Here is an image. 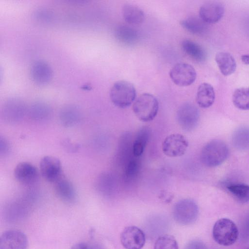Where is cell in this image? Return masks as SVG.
<instances>
[{
    "instance_id": "34",
    "label": "cell",
    "mask_w": 249,
    "mask_h": 249,
    "mask_svg": "<svg viewBox=\"0 0 249 249\" xmlns=\"http://www.w3.org/2000/svg\"><path fill=\"white\" fill-rule=\"evenodd\" d=\"M185 249H208L206 245L199 240H194L189 242Z\"/></svg>"
},
{
    "instance_id": "25",
    "label": "cell",
    "mask_w": 249,
    "mask_h": 249,
    "mask_svg": "<svg viewBox=\"0 0 249 249\" xmlns=\"http://www.w3.org/2000/svg\"><path fill=\"white\" fill-rule=\"evenodd\" d=\"M181 26L190 33L201 35L204 34L207 29L206 23L200 18L197 17H188L180 21Z\"/></svg>"
},
{
    "instance_id": "19",
    "label": "cell",
    "mask_w": 249,
    "mask_h": 249,
    "mask_svg": "<svg viewBox=\"0 0 249 249\" xmlns=\"http://www.w3.org/2000/svg\"><path fill=\"white\" fill-rule=\"evenodd\" d=\"M221 73L224 76L232 74L236 68V63L232 55L226 52L218 53L215 57Z\"/></svg>"
},
{
    "instance_id": "11",
    "label": "cell",
    "mask_w": 249,
    "mask_h": 249,
    "mask_svg": "<svg viewBox=\"0 0 249 249\" xmlns=\"http://www.w3.org/2000/svg\"><path fill=\"white\" fill-rule=\"evenodd\" d=\"M120 241L126 249H142L145 243V236L140 228L134 226H128L121 232Z\"/></svg>"
},
{
    "instance_id": "15",
    "label": "cell",
    "mask_w": 249,
    "mask_h": 249,
    "mask_svg": "<svg viewBox=\"0 0 249 249\" xmlns=\"http://www.w3.org/2000/svg\"><path fill=\"white\" fill-rule=\"evenodd\" d=\"M30 73L32 80L36 84L42 86L47 84L50 81L53 71L46 62L39 60L32 64Z\"/></svg>"
},
{
    "instance_id": "37",
    "label": "cell",
    "mask_w": 249,
    "mask_h": 249,
    "mask_svg": "<svg viewBox=\"0 0 249 249\" xmlns=\"http://www.w3.org/2000/svg\"><path fill=\"white\" fill-rule=\"evenodd\" d=\"M160 198L165 202H169L172 199L173 195L168 192H164L160 194Z\"/></svg>"
},
{
    "instance_id": "2",
    "label": "cell",
    "mask_w": 249,
    "mask_h": 249,
    "mask_svg": "<svg viewBox=\"0 0 249 249\" xmlns=\"http://www.w3.org/2000/svg\"><path fill=\"white\" fill-rule=\"evenodd\" d=\"M239 235L238 228L231 219L223 218L217 220L213 229V236L218 244L229 246L233 244Z\"/></svg>"
},
{
    "instance_id": "9",
    "label": "cell",
    "mask_w": 249,
    "mask_h": 249,
    "mask_svg": "<svg viewBox=\"0 0 249 249\" xmlns=\"http://www.w3.org/2000/svg\"><path fill=\"white\" fill-rule=\"evenodd\" d=\"M188 147L185 137L180 134H172L167 136L162 143L163 153L169 157H178L183 155Z\"/></svg>"
},
{
    "instance_id": "39",
    "label": "cell",
    "mask_w": 249,
    "mask_h": 249,
    "mask_svg": "<svg viewBox=\"0 0 249 249\" xmlns=\"http://www.w3.org/2000/svg\"><path fill=\"white\" fill-rule=\"evenodd\" d=\"M249 249V248H247V249Z\"/></svg>"
},
{
    "instance_id": "38",
    "label": "cell",
    "mask_w": 249,
    "mask_h": 249,
    "mask_svg": "<svg viewBox=\"0 0 249 249\" xmlns=\"http://www.w3.org/2000/svg\"><path fill=\"white\" fill-rule=\"evenodd\" d=\"M241 60L245 64L249 65V54L242 55Z\"/></svg>"
},
{
    "instance_id": "30",
    "label": "cell",
    "mask_w": 249,
    "mask_h": 249,
    "mask_svg": "<svg viewBox=\"0 0 249 249\" xmlns=\"http://www.w3.org/2000/svg\"><path fill=\"white\" fill-rule=\"evenodd\" d=\"M154 249H178L174 236L165 234L159 236L155 243Z\"/></svg>"
},
{
    "instance_id": "20",
    "label": "cell",
    "mask_w": 249,
    "mask_h": 249,
    "mask_svg": "<svg viewBox=\"0 0 249 249\" xmlns=\"http://www.w3.org/2000/svg\"><path fill=\"white\" fill-rule=\"evenodd\" d=\"M29 115L32 120L42 122L48 119L52 114L50 106L46 103L36 102L29 108Z\"/></svg>"
},
{
    "instance_id": "16",
    "label": "cell",
    "mask_w": 249,
    "mask_h": 249,
    "mask_svg": "<svg viewBox=\"0 0 249 249\" xmlns=\"http://www.w3.org/2000/svg\"><path fill=\"white\" fill-rule=\"evenodd\" d=\"M53 183L54 192L60 200L68 204L75 202L77 194L75 188L64 175Z\"/></svg>"
},
{
    "instance_id": "35",
    "label": "cell",
    "mask_w": 249,
    "mask_h": 249,
    "mask_svg": "<svg viewBox=\"0 0 249 249\" xmlns=\"http://www.w3.org/2000/svg\"><path fill=\"white\" fill-rule=\"evenodd\" d=\"M62 146L65 150L71 152H74L75 151H76L79 147L77 144L73 143L68 139H65L62 142Z\"/></svg>"
},
{
    "instance_id": "18",
    "label": "cell",
    "mask_w": 249,
    "mask_h": 249,
    "mask_svg": "<svg viewBox=\"0 0 249 249\" xmlns=\"http://www.w3.org/2000/svg\"><path fill=\"white\" fill-rule=\"evenodd\" d=\"M215 97L214 90L211 84L203 83L199 86L196 96L199 107L204 108L210 107L213 104Z\"/></svg>"
},
{
    "instance_id": "8",
    "label": "cell",
    "mask_w": 249,
    "mask_h": 249,
    "mask_svg": "<svg viewBox=\"0 0 249 249\" xmlns=\"http://www.w3.org/2000/svg\"><path fill=\"white\" fill-rule=\"evenodd\" d=\"M169 75L176 85L180 87H187L193 84L196 77L195 68L187 63H178L170 70Z\"/></svg>"
},
{
    "instance_id": "36",
    "label": "cell",
    "mask_w": 249,
    "mask_h": 249,
    "mask_svg": "<svg viewBox=\"0 0 249 249\" xmlns=\"http://www.w3.org/2000/svg\"><path fill=\"white\" fill-rule=\"evenodd\" d=\"M71 249H94V248L87 243L80 242L73 245Z\"/></svg>"
},
{
    "instance_id": "29",
    "label": "cell",
    "mask_w": 249,
    "mask_h": 249,
    "mask_svg": "<svg viewBox=\"0 0 249 249\" xmlns=\"http://www.w3.org/2000/svg\"><path fill=\"white\" fill-rule=\"evenodd\" d=\"M229 192L241 203L249 201V185L245 184H232L227 187Z\"/></svg>"
},
{
    "instance_id": "22",
    "label": "cell",
    "mask_w": 249,
    "mask_h": 249,
    "mask_svg": "<svg viewBox=\"0 0 249 249\" xmlns=\"http://www.w3.org/2000/svg\"><path fill=\"white\" fill-rule=\"evenodd\" d=\"M122 14L125 21L132 25H137L144 19L143 11L139 7L132 4H126L122 8Z\"/></svg>"
},
{
    "instance_id": "31",
    "label": "cell",
    "mask_w": 249,
    "mask_h": 249,
    "mask_svg": "<svg viewBox=\"0 0 249 249\" xmlns=\"http://www.w3.org/2000/svg\"><path fill=\"white\" fill-rule=\"evenodd\" d=\"M139 169L140 165L137 160L135 159L130 160L125 167V178L128 179H133L137 176Z\"/></svg>"
},
{
    "instance_id": "3",
    "label": "cell",
    "mask_w": 249,
    "mask_h": 249,
    "mask_svg": "<svg viewBox=\"0 0 249 249\" xmlns=\"http://www.w3.org/2000/svg\"><path fill=\"white\" fill-rule=\"evenodd\" d=\"M133 111L141 121H152L157 116L159 110V102L152 94L144 93L141 94L133 105Z\"/></svg>"
},
{
    "instance_id": "21",
    "label": "cell",
    "mask_w": 249,
    "mask_h": 249,
    "mask_svg": "<svg viewBox=\"0 0 249 249\" xmlns=\"http://www.w3.org/2000/svg\"><path fill=\"white\" fill-rule=\"evenodd\" d=\"M151 130L147 126L142 127L137 132L132 145V153L135 158L143 153L149 140Z\"/></svg>"
},
{
    "instance_id": "24",
    "label": "cell",
    "mask_w": 249,
    "mask_h": 249,
    "mask_svg": "<svg viewBox=\"0 0 249 249\" xmlns=\"http://www.w3.org/2000/svg\"><path fill=\"white\" fill-rule=\"evenodd\" d=\"M116 38L121 42L128 45H133L139 39L137 31L132 27L126 25L118 26L115 32Z\"/></svg>"
},
{
    "instance_id": "14",
    "label": "cell",
    "mask_w": 249,
    "mask_h": 249,
    "mask_svg": "<svg viewBox=\"0 0 249 249\" xmlns=\"http://www.w3.org/2000/svg\"><path fill=\"white\" fill-rule=\"evenodd\" d=\"M224 11V6L221 3L217 1L208 2L200 7L199 17L206 23H214L223 17Z\"/></svg>"
},
{
    "instance_id": "32",
    "label": "cell",
    "mask_w": 249,
    "mask_h": 249,
    "mask_svg": "<svg viewBox=\"0 0 249 249\" xmlns=\"http://www.w3.org/2000/svg\"><path fill=\"white\" fill-rule=\"evenodd\" d=\"M241 237L244 241L249 240V214L246 216L241 227Z\"/></svg>"
},
{
    "instance_id": "7",
    "label": "cell",
    "mask_w": 249,
    "mask_h": 249,
    "mask_svg": "<svg viewBox=\"0 0 249 249\" xmlns=\"http://www.w3.org/2000/svg\"><path fill=\"white\" fill-rule=\"evenodd\" d=\"M26 111V105L22 100L18 98H11L7 100L2 105L0 116L6 123H16L22 119Z\"/></svg>"
},
{
    "instance_id": "26",
    "label": "cell",
    "mask_w": 249,
    "mask_h": 249,
    "mask_svg": "<svg viewBox=\"0 0 249 249\" xmlns=\"http://www.w3.org/2000/svg\"><path fill=\"white\" fill-rule=\"evenodd\" d=\"M232 100L235 107L239 109L249 110V88H239L234 91Z\"/></svg>"
},
{
    "instance_id": "28",
    "label": "cell",
    "mask_w": 249,
    "mask_h": 249,
    "mask_svg": "<svg viewBox=\"0 0 249 249\" xmlns=\"http://www.w3.org/2000/svg\"><path fill=\"white\" fill-rule=\"evenodd\" d=\"M113 177L108 173L100 174L95 182L96 189L103 195H108L111 193L113 187Z\"/></svg>"
},
{
    "instance_id": "13",
    "label": "cell",
    "mask_w": 249,
    "mask_h": 249,
    "mask_svg": "<svg viewBox=\"0 0 249 249\" xmlns=\"http://www.w3.org/2000/svg\"><path fill=\"white\" fill-rule=\"evenodd\" d=\"M15 178L20 183L31 185L38 179L39 172L36 166L27 162L18 163L14 171Z\"/></svg>"
},
{
    "instance_id": "10",
    "label": "cell",
    "mask_w": 249,
    "mask_h": 249,
    "mask_svg": "<svg viewBox=\"0 0 249 249\" xmlns=\"http://www.w3.org/2000/svg\"><path fill=\"white\" fill-rule=\"evenodd\" d=\"M39 168L41 176L51 182H55L64 175L60 160L53 156L42 157L40 161Z\"/></svg>"
},
{
    "instance_id": "5",
    "label": "cell",
    "mask_w": 249,
    "mask_h": 249,
    "mask_svg": "<svg viewBox=\"0 0 249 249\" xmlns=\"http://www.w3.org/2000/svg\"><path fill=\"white\" fill-rule=\"evenodd\" d=\"M198 207L193 199L185 198L180 200L175 205L173 215L175 220L182 225L194 223L198 215Z\"/></svg>"
},
{
    "instance_id": "4",
    "label": "cell",
    "mask_w": 249,
    "mask_h": 249,
    "mask_svg": "<svg viewBox=\"0 0 249 249\" xmlns=\"http://www.w3.org/2000/svg\"><path fill=\"white\" fill-rule=\"evenodd\" d=\"M112 103L119 108L128 107L135 100L136 90L130 82L121 80L115 83L110 90Z\"/></svg>"
},
{
    "instance_id": "12",
    "label": "cell",
    "mask_w": 249,
    "mask_h": 249,
    "mask_svg": "<svg viewBox=\"0 0 249 249\" xmlns=\"http://www.w3.org/2000/svg\"><path fill=\"white\" fill-rule=\"evenodd\" d=\"M28 246V238L21 231L8 230L0 235V249H27Z\"/></svg>"
},
{
    "instance_id": "6",
    "label": "cell",
    "mask_w": 249,
    "mask_h": 249,
    "mask_svg": "<svg viewBox=\"0 0 249 249\" xmlns=\"http://www.w3.org/2000/svg\"><path fill=\"white\" fill-rule=\"evenodd\" d=\"M177 120L179 125L183 130L191 131L196 127L198 123L199 110L192 103H184L177 111Z\"/></svg>"
},
{
    "instance_id": "33",
    "label": "cell",
    "mask_w": 249,
    "mask_h": 249,
    "mask_svg": "<svg viewBox=\"0 0 249 249\" xmlns=\"http://www.w3.org/2000/svg\"><path fill=\"white\" fill-rule=\"evenodd\" d=\"M10 150V145L7 140L2 136L0 137V155L6 156Z\"/></svg>"
},
{
    "instance_id": "23",
    "label": "cell",
    "mask_w": 249,
    "mask_h": 249,
    "mask_svg": "<svg viewBox=\"0 0 249 249\" xmlns=\"http://www.w3.org/2000/svg\"><path fill=\"white\" fill-rule=\"evenodd\" d=\"M184 52L191 58L198 62H203L207 58L205 50L198 44L190 40H184L181 43Z\"/></svg>"
},
{
    "instance_id": "27",
    "label": "cell",
    "mask_w": 249,
    "mask_h": 249,
    "mask_svg": "<svg viewBox=\"0 0 249 249\" xmlns=\"http://www.w3.org/2000/svg\"><path fill=\"white\" fill-rule=\"evenodd\" d=\"M232 142L238 149H249V128L243 127L237 129L233 134Z\"/></svg>"
},
{
    "instance_id": "17",
    "label": "cell",
    "mask_w": 249,
    "mask_h": 249,
    "mask_svg": "<svg viewBox=\"0 0 249 249\" xmlns=\"http://www.w3.org/2000/svg\"><path fill=\"white\" fill-rule=\"evenodd\" d=\"M59 118L61 124L66 127L76 125L82 118L80 108L74 104L66 105L61 109Z\"/></svg>"
},
{
    "instance_id": "1",
    "label": "cell",
    "mask_w": 249,
    "mask_h": 249,
    "mask_svg": "<svg viewBox=\"0 0 249 249\" xmlns=\"http://www.w3.org/2000/svg\"><path fill=\"white\" fill-rule=\"evenodd\" d=\"M229 155V149L226 143L216 139L211 141L203 147L200 159L205 166L213 167L223 163Z\"/></svg>"
}]
</instances>
